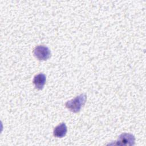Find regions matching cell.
Wrapping results in <instances>:
<instances>
[{
	"label": "cell",
	"instance_id": "obj_1",
	"mask_svg": "<svg viewBox=\"0 0 146 146\" xmlns=\"http://www.w3.org/2000/svg\"><path fill=\"white\" fill-rule=\"evenodd\" d=\"M87 100V96L85 94H80L75 98L67 101L65 106L67 108L72 112H78L84 105Z\"/></svg>",
	"mask_w": 146,
	"mask_h": 146
},
{
	"label": "cell",
	"instance_id": "obj_2",
	"mask_svg": "<svg viewBox=\"0 0 146 146\" xmlns=\"http://www.w3.org/2000/svg\"><path fill=\"white\" fill-rule=\"evenodd\" d=\"M135 136L129 133H123L120 135L118 137V139L115 143H110V145H133L135 144Z\"/></svg>",
	"mask_w": 146,
	"mask_h": 146
},
{
	"label": "cell",
	"instance_id": "obj_3",
	"mask_svg": "<svg viewBox=\"0 0 146 146\" xmlns=\"http://www.w3.org/2000/svg\"><path fill=\"white\" fill-rule=\"evenodd\" d=\"M35 57L39 60H46L51 56V51L48 47L39 45L35 47L33 50Z\"/></svg>",
	"mask_w": 146,
	"mask_h": 146
},
{
	"label": "cell",
	"instance_id": "obj_4",
	"mask_svg": "<svg viewBox=\"0 0 146 146\" xmlns=\"http://www.w3.org/2000/svg\"><path fill=\"white\" fill-rule=\"evenodd\" d=\"M46 82V76L43 73L38 74L34 77L33 79V84L35 86V87L38 90L43 89Z\"/></svg>",
	"mask_w": 146,
	"mask_h": 146
},
{
	"label": "cell",
	"instance_id": "obj_5",
	"mask_svg": "<svg viewBox=\"0 0 146 146\" xmlns=\"http://www.w3.org/2000/svg\"><path fill=\"white\" fill-rule=\"evenodd\" d=\"M67 132V128L65 123H62L55 127L53 131V135L56 137L62 138L64 137Z\"/></svg>",
	"mask_w": 146,
	"mask_h": 146
}]
</instances>
